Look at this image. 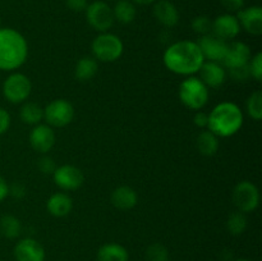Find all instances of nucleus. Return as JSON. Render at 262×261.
<instances>
[{
    "instance_id": "7",
    "label": "nucleus",
    "mask_w": 262,
    "mask_h": 261,
    "mask_svg": "<svg viewBox=\"0 0 262 261\" xmlns=\"http://www.w3.org/2000/svg\"><path fill=\"white\" fill-rule=\"evenodd\" d=\"M84 14H86L87 23L100 33L109 32L115 22L113 8L102 0L90 3L84 10Z\"/></svg>"
},
{
    "instance_id": "40",
    "label": "nucleus",
    "mask_w": 262,
    "mask_h": 261,
    "mask_svg": "<svg viewBox=\"0 0 262 261\" xmlns=\"http://www.w3.org/2000/svg\"><path fill=\"white\" fill-rule=\"evenodd\" d=\"M132 2L138 5H151L155 2H158V0H132Z\"/></svg>"
},
{
    "instance_id": "17",
    "label": "nucleus",
    "mask_w": 262,
    "mask_h": 261,
    "mask_svg": "<svg viewBox=\"0 0 262 261\" xmlns=\"http://www.w3.org/2000/svg\"><path fill=\"white\" fill-rule=\"evenodd\" d=\"M241 28L252 36H260L262 33V8L258 5L242 8L237 12Z\"/></svg>"
},
{
    "instance_id": "13",
    "label": "nucleus",
    "mask_w": 262,
    "mask_h": 261,
    "mask_svg": "<svg viewBox=\"0 0 262 261\" xmlns=\"http://www.w3.org/2000/svg\"><path fill=\"white\" fill-rule=\"evenodd\" d=\"M56 141L53 127L48 124L33 125L30 133V145L36 153L48 154L54 147Z\"/></svg>"
},
{
    "instance_id": "18",
    "label": "nucleus",
    "mask_w": 262,
    "mask_h": 261,
    "mask_svg": "<svg viewBox=\"0 0 262 261\" xmlns=\"http://www.w3.org/2000/svg\"><path fill=\"white\" fill-rule=\"evenodd\" d=\"M154 17L164 27L171 28L178 25L179 12L176 5L169 0H158L154 3Z\"/></svg>"
},
{
    "instance_id": "20",
    "label": "nucleus",
    "mask_w": 262,
    "mask_h": 261,
    "mask_svg": "<svg viewBox=\"0 0 262 261\" xmlns=\"http://www.w3.org/2000/svg\"><path fill=\"white\" fill-rule=\"evenodd\" d=\"M49 214L55 217H64L73 209V200L66 192H56L49 197L46 202Z\"/></svg>"
},
{
    "instance_id": "38",
    "label": "nucleus",
    "mask_w": 262,
    "mask_h": 261,
    "mask_svg": "<svg viewBox=\"0 0 262 261\" xmlns=\"http://www.w3.org/2000/svg\"><path fill=\"white\" fill-rule=\"evenodd\" d=\"M25 186H23L22 183H14L12 187L9 186V194H12V196L17 197V199H20V197L25 196Z\"/></svg>"
},
{
    "instance_id": "34",
    "label": "nucleus",
    "mask_w": 262,
    "mask_h": 261,
    "mask_svg": "<svg viewBox=\"0 0 262 261\" xmlns=\"http://www.w3.org/2000/svg\"><path fill=\"white\" fill-rule=\"evenodd\" d=\"M220 3L229 13L239 12L245 7V0H220Z\"/></svg>"
},
{
    "instance_id": "9",
    "label": "nucleus",
    "mask_w": 262,
    "mask_h": 261,
    "mask_svg": "<svg viewBox=\"0 0 262 261\" xmlns=\"http://www.w3.org/2000/svg\"><path fill=\"white\" fill-rule=\"evenodd\" d=\"M232 199L238 211L247 214L257 209L260 204V192L252 182L242 181L233 189Z\"/></svg>"
},
{
    "instance_id": "6",
    "label": "nucleus",
    "mask_w": 262,
    "mask_h": 261,
    "mask_svg": "<svg viewBox=\"0 0 262 261\" xmlns=\"http://www.w3.org/2000/svg\"><path fill=\"white\" fill-rule=\"evenodd\" d=\"M3 96L10 104H23L32 91V83L26 74L12 72L3 82Z\"/></svg>"
},
{
    "instance_id": "26",
    "label": "nucleus",
    "mask_w": 262,
    "mask_h": 261,
    "mask_svg": "<svg viewBox=\"0 0 262 261\" xmlns=\"http://www.w3.org/2000/svg\"><path fill=\"white\" fill-rule=\"evenodd\" d=\"M20 232H22V224L17 216L8 214L0 217V233L5 238L14 240V238L19 237Z\"/></svg>"
},
{
    "instance_id": "27",
    "label": "nucleus",
    "mask_w": 262,
    "mask_h": 261,
    "mask_svg": "<svg viewBox=\"0 0 262 261\" xmlns=\"http://www.w3.org/2000/svg\"><path fill=\"white\" fill-rule=\"evenodd\" d=\"M227 228L230 234H242L246 230V228H247V217H246V214H243L241 211L232 212L227 220Z\"/></svg>"
},
{
    "instance_id": "21",
    "label": "nucleus",
    "mask_w": 262,
    "mask_h": 261,
    "mask_svg": "<svg viewBox=\"0 0 262 261\" xmlns=\"http://www.w3.org/2000/svg\"><path fill=\"white\" fill-rule=\"evenodd\" d=\"M99 261H129V253L124 246L119 243H105L97 251Z\"/></svg>"
},
{
    "instance_id": "37",
    "label": "nucleus",
    "mask_w": 262,
    "mask_h": 261,
    "mask_svg": "<svg viewBox=\"0 0 262 261\" xmlns=\"http://www.w3.org/2000/svg\"><path fill=\"white\" fill-rule=\"evenodd\" d=\"M193 123L199 128H207V123H209V114H206L205 112L199 110V112L194 114Z\"/></svg>"
},
{
    "instance_id": "31",
    "label": "nucleus",
    "mask_w": 262,
    "mask_h": 261,
    "mask_svg": "<svg viewBox=\"0 0 262 261\" xmlns=\"http://www.w3.org/2000/svg\"><path fill=\"white\" fill-rule=\"evenodd\" d=\"M248 69H250L251 77L257 82L262 81V53H257L251 58L248 63Z\"/></svg>"
},
{
    "instance_id": "22",
    "label": "nucleus",
    "mask_w": 262,
    "mask_h": 261,
    "mask_svg": "<svg viewBox=\"0 0 262 261\" xmlns=\"http://www.w3.org/2000/svg\"><path fill=\"white\" fill-rule=\"evenodd\" d=\"M99 72V63L94 56H83L74 67V77L79 82H89Z\"/></svg>"
},
{
    "instance_id": "33",
    "label": "nucleus",
    "mask_w": 262,
    "mask_h": 261,
    "mask_svg": "<svg viewBox=\"0 0 262 261\" xmlns=\"http://www.w3.org/2000/svg\"><path fill=\"white\" fill-rule=\"evenodd\" d=\"M230 76L234 81L237 82H245L247 81L248 78H251V73H250V69H248V66L242 67V68H237V69H232L229 71Z\"/></svg>"
},
{
    "instance_id": "32",
    "label": "nucleus",
    "mask_w": 262,
    "mask_h": 261,
    "mask_svg": "<svg viewBox=\"0 0 262 261\" xmlns=\"http://www.w3.org/2000/svg\"><path fill=\"white\" fill-rule=\"evenodd\" d=\"M38 169H40L43 174H53L54 170L56 169V165L50 156L45 155L38 160Z\"/></svg>"
},
{
    "instance_id": "5",
    "label": "nucleus",
    "mask_w": 262,
    "mask_h": 261,
    "mask_svg": "<svg viewBox=\"0 0 262 261\" xmlns=\"http://www.w3.org/2000/svg\"><path fill=\"white\" fill-rule=\"evenodd\" d=\"M92 55L97 61H117L124 51V44L119 36L112 32L99 33L91 44Z\"/></svg>"
},
{
    "instance_id": "36",
    "label": "nucleus",
    "mask_w": 262,
    "mask_h": 261,
    "mask_svg": "<svg viewBox=\"0 0 262 261\" xmlns=\"http://www.w3.org/2000/svg\"><path fill=\"white\" fill-rule=\"evenodd\" d=\"M66 4L73 12H84L89 2L87 0H66Z\"/></svg>"
},
{
    "instance_id": "42",
    "label": "nucleus",
    "mask_w": 262,
    "mask_h": 261,
    "mask_svg": "<svg viewBox=\"0 0 262 261\" xmlns=\"http://www.w3.org/2000/svg\"><path fill=\"white\" fill-rule=\"evenodd\" d=\"M115 2H118V0H115Z\"/></svg>"
},
{
    "instance_id": "1",
    "label": "nucleus",
    "mask_w": 262,
    "mask_h": 261,
    "mask_svg": "<svg viewBox=\"0 0 262 261\" xmlns=\"http://www.w3.org/2000/svg\"><path fill=\"white\" fill-rule=\"evenodd\" d=\"M163 61L171 73L189 77L199 73L205 58L196 41L181 40L165 49Z\"/></svg>"
},
{
    "instance_id": "15",
    "label": "nucleus",
    "mask_w": 262,
    "mask_h": 261,
    "mask_svg": "<svg viewBox=\"0 0 262 261\" xmlns=\"http://www.w3.org/2000/svg\"><path fill=\"white\" fill-rule=\"evenodd\" d=\"M199 78L206 84L209 89H219L227 81V71L222 63L217 61L205 60L201 69L199 71Z\"/></svg>"
},
{
    "instance_id": "30",
    "label": "nucleus",
    "mask_w": 262,
    "mask_h": 261,
    "mask_svg": "<svg viewBox=\"0 0 262 261\" xmlns=\"http://www.w3.org/2000/svg\"><path fill=\"white\" fill-rule=\"evenodd\" d=\"M192 30L200 36H205L211 33L212 31V20L207 15H199L194 18L191 23Z\"/></svg>"
},
{
    "instance_id": "41",
    "label": "nucleus",
    "mask_w": 262,
    "mask_h": 261,
    "mask_svg": "<svg viewBox=\"0 0 262 261\" xmlns=\"http://www.w3.org/2000/svg\"><path fill=\"white\" fill-rule=\"evenodd\" d=\"M237 261H250V260H247V258H239V260H237Z\"/></svg>"
},
{
    "instance_id": "43",
    "label": "nucleus",
    "mask_w": 262,
    "mask_h": 261,
    "mask_svg": "<svg viewBox=\"0 0 262 261\" xmlns=\"http://www.w3.org/2000/svg\"><path fill=\"white\" fill-rule=\"evenodd\" d=\"M0 261H2V260H0Z\"/></svg>"
},
{
    "instance_id": "12",
    "label": "nucleus",
    "mask_w": 262,
    "mask_h": 261,
    "mask_svg": "<svg viewBox=\"0 0 262 261\" xmlns=\"http://www.w3.org/2000/svg\"><path fill=\"white\" fill-rule=\"evenodd\" d=\"M241 25L238 20L237 15L232 13H224L220 14L212 20V31L211 33L216 37L222 38L224 41L234 40L241 32Z\"/></svg>"
},
{
    "instance_id": "25",
    "label": "nucleus",
    "mask_w": 262,
    "mask_h": 261,
    "mask_svg": "<svg viewBox=\"0 0 262 261\" xmlns=\"http://www.w3.org/2000/svg\"><path fill=\"white\" fill-rule=\"evenodd\" d=\"M19 117L25 124L37 125L41 120H43V107H41L37 102L25 101L19 110Z\"/></svg>"
},
{
    "instance_id": "8",
    "label": "nucleus",
    "mask_w": 262,
    "mask_h": 261,
    "mask_svg": "<svg viewBox=\"0 0 262 261\" xmlns=\"http://www.w3.org/2000/svg\"><path fill=\"white\" fill-rule=\"evenodd\" d=\"M73 118V105L66 99H55L43 107V120L50 127H66L71 124Z\"/></svg>"
},
{
    "instance_id": "23",
    "label": "nucleus",
    "mask_w": 262,
    "mask_h": 261,
    "mask_svg": "<svg viewBox=\"0 0 262 261\" xmlns=\"http://www.w3.org/2000/svg\"><path fill=\"white\" fill-rule=\"evenodd\" d=\"M197 150L204 156H212L219 150V137L211 130H201L196 140Z\"/></svg>"
},
{
    "instance_id": "16",
    "label": "nucleus",
    "mask_w": 262,
    "mask_h": 261,
    "mask_svg": "<svg viewBox=\"0 0 262 261\" xmlns=\"http://www.w3.org/2000/svg\"><path fill=\"white\" fill-rule=\"evenodd\" d=\"M14 257L17 261H45V248L33 238H23L15 245Z\"/></svg>"
},
{
    "instance_id": "4",
    "label": "nucleus",
    "mask_w": 262,
    "mask_h": 261,
    "mask_svg": "<svg viewBox=\"0 0 262 261\" xmlns=\"http://www.w3.org/2000/svg\"><path fill=\"white\" fill-rule=\"evenodd\" d=\"M210 90L199 77L189 76L179 86V100L191 110H201L209 102Z\"/></svg>"
},
{
    "instance_id": "2",
    "label": "nucleus",
    "mask_w": 262,
    "mask_h": 261,
    "mask_svg": "<svg viewBox=\"0 0 262 261\" xmlns=\"http://www.w3.org/2000/svg\"><path fill=\"white\" fill-rule=\"evenodd\" d=\"M28 44L19 31L0 27V71L14 72L26 63Z\"/></svg>"
},
{
    "instance_id": "39",
    "label": "nucleus",
    "mask_w": 262,
    "mask_h": 261,
    "mask_svg": "<svg viewBox=\"0 0 262 261\" xmlns=\"http://www.w3.org/2000/svg\"><path fill=\"white\" fill-rule=\"evenodd\" d=\"M8 196H9V184L0 176V202L7 199Z\"/></svg>"
},
{
    "instance_id": "14",
    "label": "nucleus",
    "mask_w": 262,
    "mask_h": 261,
    "mask_svg": "<svg viewBox=\"0 0 262 261\" xmlns=\"http://www.w3.org/2000/svg\"><path fill=\"white\" fill-rule=\"evenodd\" d=\"M251 58V49L247 44L242 41H233L232 44H228L227 55L223 60V66L228 68L229 71L242 67L248 66Z\"/></svg>"
},
{
    "instance_id": "24",
    "label": "nucleus",
    "mask_w": 262,
    "mask_h": 261,
    "mask_svg": "<svg viewBox=\"0 0 262 261\" xmlns=\"http://www.w3.org/2000/svg\"><path fill=\"white\" fill-rule=\"evenodd\" d=\"M113 14H114V19L119 23L129 25L136 19L137 9H136L135 3L130 0H118L117 4L113 8Z\"/></svg>"
},
{
    "instance_id": "3",
    "label": "nucleus",
    "mask_w": 262,
    "mask_h": 261,
    "mask_svg": "<svg viewBox=\"0 0 262 261\" xmlns=\"http://www.w3.org/2000/svg\"><path fill=\"white\" fill-rule=\"evenodd\" d=\"M245 122L242 109L235 102L223 101L215 105L209 114L207 129L217 137H232L238 133Z\"/></svg>"
},
{
    "instance_id": "35",
    "label": "nucleus",
    "mask_w": 262,
    "mask_h": 261,
    "mask_svg": "<svg viewBox=\"0 0 262 261\" xmlns=\"http://www.w3.org/2000/svg\"><path fill=\"white\" fill-rule=\"evenodd\" d=\"M10 122H12V118L9 113L4 107H0V136L4 135L9 129Z\"/></svg>"
},
{
    "instance_id": "28",
    "label": "nucleus",
    "mask_w": 262,
    "mask_h": 261,
    "mask_svg": "<svg viewBox=\"0 0 262 261\" xmlns=\"http://www.w3.org/2000/svg\"><path fill=\"white\" fill-rule=\"evenodd\" d=\"M246 110L247 114L252 118L253 120H261L262 118V92L255 91L248 96L246 101Z\"/></svg>"
},
{
    "instance_id": "10",
    "label": "nucleus",
    "mask_w": 262,
    "mask_h": 261,
    "mask_svg": "<svg viewBox=\"0 0 262 261\" xmlns=\"http://www.w3.org/2000/svg\"><path fill=\"white\" fill-rule=\"evenodd\" d=\"M54 183L63 191H76L83 184L84 176L79 168L74 165L56 166L53 173Z\"/></svg>"
},
{
    "instance_id": "11",
    "label": "nucleus",
    "mask_w": 262,
    "mask_h": 261,
    "mask_svg": "<svg viewBox=\"0 0 262 261\" xmlns=\"http://www.w3.org/2000/svg\"><path fill=\"white\" fill-rule=\"evenodd\" d=\"M196 42L199 44L200 50H201L205 60L223 63L228 50L227 41L216 37L212 33H209V35L201 36L199 38V41H196Z\"/></svg>"
},
{
    "instance_id": "19",
    "label": "nucleus",
    "mask_w": 262,
    "mask_h": 261,
    "mask_svg": "<svg viewBox=\"0 0 262 261\" xmlns=\"http://www.w3.org/2000/svg\"><path fill=\"white\" fill-rule=\"evenodd\" d=\"M110 201H112L113 206L117 207L118 210L127 211V210L133 209L137 205L138 194L132 187L120 186L112 192Z\"/></svg>"
},
{
    "instance_id": "29",
    "label": "nucleus",
    "mask_w": 262,
    "mask_h": 261,
    "mask_svg": "<svg viewBox=\"0 0 262 261\" xmlns=\"http://www.w3.org/2000/svg\"><path fill=\"white\" fill-rule=\"evenodd\" d=\"M146 258L147 261H168L169 251L161 243H152L146 250Z\"/></svg>"
}]
</instances>
